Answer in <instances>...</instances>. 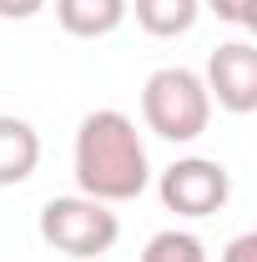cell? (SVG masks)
Here are the masks:
<instances>
[{"label": "cell", "mask_w": 257, "mask_h": 262, "mask_svg": "<svg viewBox=\"0 0 257 262\" xmlns=\"http://www.w3.org/2000/svg\"><path fill=\"white\" fill-rule=\"evenodd\" d=\"M202 86H207V96L227 106L232 116H247L257 111V51L247 40H227L212 51V61H207V76H202Z\"/></svg>", "instance_id": "cell-5"}, {"label": "cell", "mask_w": 257, "mask_h": 262, "mask_svg": "<svg viewBox=\"0 0 257 262\" xmlns=\"http://www.w3.org/2000/svg\"><path fill=\"white\" fill-rule=\"evenodd\" d=\"M46 10V0H0V20H31Z\"/></svg>", "instance_id": "cell-12"}, {"label": "cell", "mask_w": 257, "mask_h": 262, "mask_svg": "<svg viewBox=\"0 0 257 262\" xmlns=\"http://www.w3.org/2000/svg\"><path fill=\"white\" fill-rule=\"evenodd\" d=\"M222 262H257V232H242V237H232L227 242Z\"/></svg>", "instance_id": "cell-11"}, {"label": "cell", "mask_w": 257, "mask_h": 262, "mask_svg": "<svg viewBox=\"0 0 257 262\" xmlns=\"http://www.w3.org/2000/svg\"><path fill=\"white\" fill-rule=\"evenodd\" d=\"M207 5H212V15H217V20H227V26H242V31H252L257 26V0H207Z\"/></svg>", "instance_id": "cell-10"}, {"label": "cell", "mask_w": 257, "mask_h": 262, "mask_svg": "<svg viewBox=\"0 0 257 262\" xmlns=\"http://www.w3.org/2000/svg\"><path fill=\"white\" fill-rule=\"evenodd\" d=\"M131 0H56V20L76 40H101L126 20Z\"/></svg>", "instance_id": "cell-7"}, {"label": "cell", "mask_w": 257, "mask_h": 262, "mask_svg": "<svg viewBox=\"0 0 257 262\" xmlns=\"http://www.w3.org/2000/svg\"><path fill=\"white\" fill-rule=\"evenodd\" d=\"M157 192H161V207L177 212V217H212L232 196V177L212 157H182L161 171Z\"/></svg>", "instance_id": "cell-4"}, {"label": "cell", "mask_w": 257, "mask_h": 262, "mask_svg": "<svg viewBox=\"0 0 257 262\" xmlns=\"http://www.w3.org/2000/svg\"><path fill=\"white\" fill-rule=\"evenodd\" d=\"M116 237H121V222L96 196H51L40 207V242L66 257H101L116 247Z\"/></svg>", "instance_id": "cell-3"}, {"label": "cell", "mask_w": 257, "mask_h": 262, "mask_svg": "<svg viewBox=\"0 0 257 262\" xmlns=\"http://www.w3.org/2000/svg\"><path fill=\"white\" fill-rule=\"evenodd\" d=\"M35 166H40V136H35V126L20 121V116H0V187L31 182Z\"/></svg>", "instance_id": "cell-6"}, {"label": "cell", "mask_w": 257, "mask_h": 262, "mask_svg": "<svg viewBox=\"0 0 257 262\" xmlns=\"http://www.w3.org/2000/svg\"><path fill=\"white\" fill-rule=\"evenodd\" d=\"M141 116H146V126L157 131L161 141L187 146L212 121V96H207V86H202L197 71H187V66H161V71L146 76V86H141Z\"/></svg>", "instance_id": "cell-2"}, {"label": "cell", "mask_w": 257, "mask_h": 262, "mask_svg": "<svg viewBox=\"0 0 257 262\" xmlns=\"http://www.w3.org/2000/svg\"><path fill=\"white\" fill-rule=\"evenodd\" d=\"M202 15V0H136V26L157 40L187 35Z\"/></svg>", "instance_id": "cell-8"}, {"label": "cell", "mask_w": 257, "mask_h": 262, "mask_svg": "<svg viewBox=\"0 0 257 262\" xmlns=\"http://www.w3.org/2000/svg\"><path fill=\"white\" fill-rule=\"evenodd\" d=\"M141 262H207V247H202V237H192V232L166 227V232H157L146 242Z\"/></svg>", "instance_id": "cell-9"}, {"label": "cell", "mask_w": 257, "mask_h": 262, "mask_svg": "<svg viewBox=\"0 0 257 262\" xmlns=\"http://www.w3.org/2000/svg\"><path fill=\"white\" fill-rule=\"evenodd\" d=\"M152 182V162L141 146V131L126 111L101 106L91 116H81L76 131V187L81 196L96 202H136Z\"/></svg>", "instance_id": "cell-1"}]
</instances>
